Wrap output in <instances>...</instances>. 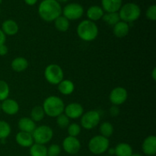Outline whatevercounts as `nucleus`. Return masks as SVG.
I'll list each match as a JSON object with an SVG mask.
<instances>
[{
	"instance_id": "c756f323",
	"label": "nucleus",
	"mask_w": 156,
	"mask_h": 156,
	"mask_svg": "<svg viewBox=\"0 0 156 156\" xmlns=\"http://www.w3.org/2000/svg\"><path fill=\"white\" fill-rule=\"evenodd\" d=\"M10 93V88L6 82L3 80H0V101H3L4 100L9 98Z\"/></svg>"
},
{
	"instance_id": "473e14b6",
	"label": "nucleus",
	"mask_w": 156,
	"mask_h": 156,
	"mask_svg": "<svg viewBox=\"0 0 156 156\" xmlns=\"http://www.w3.org/2000/svg\"><path fill=\"white\" fill-rule=\"evenodd\" d=\"M61 149L59 145L53 144L47 149V156H58L60 154Z\"/></svg>"
},
{
	"instance_id": "dca6fc26",
	"label": "nucleus",
	"mask_w": 156,
	"mask_h": 156,
	"mask_svg": "<svg viewBox=\"0 0 156 156\" xmlns=\"http://www.w3.org/2000/svg\"><path fill=\"white\" fill-rule=\"evenodd\" d=\"M101 6L107 13L118 12L122 6V0H101Z\"/></svg>"
},
{
	"instance_id": "c85d7f7f",
	"label": "nucleus",
	"mask_w": 156,
	"mask_h": 156,
	"mask_svg": "<svg viewBox=\"0 0 156 156\" xmlns=\"http://www.w3.org/2000/svg\"><path fill=\"white\" fill-rule=\"evenodd\" d=\"M12 132L11 126L5 120H0V140H5Z\"/></svg>"
},
{
	"instance_id": "bb28decb",
	"label": "nucleus",
	"mask_w": 156,
	"mask_h": 156,
	"mask_svg": "<svg viewBox=\"0 0 156 156\" xmlns=\"http://www.w3.org/2000/svg\"><path fill=\"white\" fill-rule=\"evenodd\" d=\"M99 131L102 136L108 139V137L111 136L114 133V126L109 122H104L101 124L100 127H99Z\"/></svg>"
},
{
	"instance_id": "a18cd8bd",
	"label": "nucleus",
	"mask_w": 156,
	"mask_h": 156,
	"mask_svg": "<svg viewBox=\"0 0 156 156\" xmlns=\"http://www.w3.org/2000/svg\"><path fill=\"white\" fill-rule=\"evenodd\" d=\"M0 15H1V9H0Z\"/></svg>"
},
{
	"instance_id": "f8f14e48",
	"label": "nucleus",
	"mask_w": 156,
	"mask_h": 156,
	"mask_svg": "<svg viewBox=\"0 0 156 156\" xmlns=\"http://www.w3.org/2000/svg\"><path fill=\"white\" fill-rule=\"evenodd\" d=\"M64 112L69 119H77L82 117L84 112V109L82 105L76 103V102H73L65 107Z\"/></svg>"
},
{
	"instance_id": "423d86ee",
	"label": "nucleus",
	"mask_w": 156,
	"mask_h": 156,
	"mask_svg": "<svg viewBox=\"0 0 156 156\" xmlns=\"http://www.w3.org/2000/svg\"><path fill=\"white\" fill-rule=\"evenodd\" d=\"M44 77L51 85H58L64 79L63 70L57 64H50L44 70Z\"/></svg>"
},
{
	"instance_id": "49530a36",
	"label": "nucleus",
	"mask_w": 156,
	"mask_h": 156,
	"mask_svg": "<svg viewBox=\"0 0 156 156\" xmlns=\"http://www.w3.org/2000/svg\"><path fill=\"white\" fill-rule=\"evenodd\" d=\"M106 156H110V155H106Z\"/></svg>"
},
{
	"instance_id": "37998d69",
	"label": "nucleus",
	"mask_w": 156,
	"mask_h": 156,
	"mask_svg": "<svg viewBox=\"0 0 156 156\" xmlns=\"http://www.w3.org/2000/svg\"><path fill=\"white\" fill-rule=\"evenodd\" d=\"M2 111V108H1V103H0V111Z\"/></svg>"
},
{
	"instance_id": "58836bf2",
	"label": "nucleus",
	"mask_w": 156,
	"mask_h": 156,
	"mask_svg": "<svg viewBox=\"0 0 156 156\" xmlns=\"http://www.w3.org/2000/svg\"><path fill=\"white\" fill-rule=\"evenodd\" d=\"M152 77L154 81L156 80V69L154 68L152 72Z\"/></svg>"
},
{
	"instance_id": "39448f33",
	"label": "nucleus",
	"mask_w": 156,
	"mask_h": 156,
	"mask_svg": "<svg viewBox=\"0 0 156 156\" xmlns=\"http://www.w3.org/2000/svg\"><path fill=\"white\" fill-rule=\"evenodd\" d=\"M110 142L106 137L98 135L92 137L88 143V149L94 155H101L105 153L109 149Z\"/></svg>"
},
{
	"instance_id": "9b49d317",
	"label": "nucleus",
	"mask_w": 156,
	"mask_h": 156,
	"mask_svg": "<svg viewBox=\"0 0 156 156\" xmlns=\"http://www.w3.org/2000/svg\"><path fill=\"white\" fill-rule=\"evenodd\" d=\"M62 148L66 153L76 155L81 149L80 141L76 137L67 136L62 142Z\"/></svg>"
},
{
	"instance_id": "79ce46f5",
	"label": "nucleus",
	"mask_w": 156,
	"mask_h": 156,
	"mask_svg": "<svg viewBox=\"0 0 156 156\" xmlns=\"http://www.w3.org/2000/svg\"><path fill=\"white\" fill-rule=\"evenodd\" d=\"M130 156H141V155H140V154H137V153H135V154H133V153L132 155H131Z\"/></svg>"
},
{
	"instance_id": "393cba45",
	"label": "nucleus",
	"mask_w": 156,
	"mask_h": 156,
	"mask_svg": "<svg viewBox=\"0 0 156 156\" xmlns=\"http://www.w3.org/2000/svg\"><path fill=\"white\" fill-rule=\"evenodd\" d=\"M30 156H47V149L44 145L34 143L30 147Z\"/></svg>"
},
{
	"instance_id": "a211bd4d",
	"label": "nucleus",
	"mask_w": 156,
	"mask_h": 156,
	"mask_svg": "<svg viewBox=\"0 0 156 156\" xmlns=\"http://www.w3.org/2000/svg\"><path fill=\"white\" fill-rule=\"evenodd\" d=\"M18 125L20 131L28 133H32L37 127L35 122L29 117H22L20 119Z\"/></svg>"
},
{
	"instance_id": "ddd939ff",
	"label": "nucleus",
	"mask_w": 156,
	"mask_h": 156,
	"mask_svg": "<svg viewBox=\"0 0 156 156\" xmlns=\"http://www.w3.org/2000/svg\"><path fill=\"white\" fill-rule=\"evenodd\" d=\"M2 111L8 115H15L19 111V105L16 101L7 98L2 101Z\"/></svg>"
},
{
	"instance_id": "7ed1b4c3",
	"label": "nucleus",
	"mask_w": 156,
	"mask_h": 156,
	"mask_svg": "<svg viewBox=\"0 0 156 156\" xmlns=\"http://www.w3.org/2000/svg\"><path fill=\"white\" fill-rule=\"evenodd\" d=\"M78 36L84 41H92L98 35V27L97 24L90 20L81 21L77 27Z\"/></svg>"
},
{
	"instance_id": "c03bdc74",
	"label": "nucleus",
	"mask_w": 156,
	"mask_h": 156,
	"mask_svg": "<svg viewBox=\"0 0 156 156\" xmlns=\"http://www.w3.org/2000/svg\"><path fill=\"white\" fill-rule=\"evenodd\" d=\"M2 0H0V3H2Z\"/></svg>"
},
{
	"instance_id": "20e7f679",
	"label": "nucleus",
	"mask_w": 156,
	"mask_h": 156,
	"mask_svg": "<svg viewBox=\"0 0 156 156\" xmlns=\"http://www.w3.org/2000/svg\"><path fill=\"white\" fill-rule=\"evenodd\" d=\"M118 14L121 21L131 23L136 21L140 18L141 15V9L136 3L128 2L121 6Z\"/></svg>"
},
{
	"instance_id": "cd10ccee",
	"label": "nucleus",
	"mask_w": 156,
	"mask_h": 156,
	"mask_svg": "<svg viewBox=\"0 0 156 156\" xmlns=\"http://www.w3.org/2000/svg\"><path fill=\"white\" fill-rule=\"evenodd\" d=\"M45 116L44 109L41 106H36L31 110L30 112V119L34 122H39L44 119Z\"/></svg>"
},
{
	"instance_id": "4c0bfd02",
	"label": "nucleus",
	"mask_w": 156,
	"mask_h": 156,
	"mask_svg": "<svg viewBox=\"0 0 156 156\" xmlns=\"http://www.w3.org/2000/svg\"><path fill=\"white\" fill-rule=\"evenodd\" d=\"M24 2H25V4H27V5L32 6L34 5L37 2L38 0H24Z\"/></svg>"
},
{
	"instance_id": "a19ab883",
	"label": "nucleus",
	"mask_w": 156,
	"mask_h": 156,
	"mask_svg": "<svg viewBox=\"0 0 156 156\" xmlns=\"http://www.w3.org/2000/svg\"><path fill=\"white\" fill-rule=\"evenodd\" d=\"M56 1H57L58 2H67L68 0H56Z\"/></svg>"
},
{
	"instance_id": "ea45409f",
	"label": "nucleus",
	"mask_w": 156,
	"mask_h": 156,
	"mask_svg": "<svg viewBox=\"0 0 156 156\" xmlns=\"http://www.w3.org/2000/svg\"><path fill=\"white\" fill-rule=\"evenodd\" d=\"M108 152H109L110 155H114V149H108Z\"/></svg>"
},
{
	"instance_id": "f3484780",
	"label": "nucleus",
	"mask_w": 156,
	"mask_h": 156,
	"mask_svg": "<svg viewBox=\"0 0 156 156\" xmlns=\"http://www.w3.org/2000/svg\"><path fill=\"white\" fill-rule=\"evenodd\" d=\"M1 29L5 35L13 36L18 33L19 28L16 21L12 19H8L3 21Z\"/></svg>"
},
{
	"instance_id": "a878e982",
	"label": "nucleus",
	"mask_w": 156,
	"mask_h": 156,
	"mask_svg": "<svg viewBox=\"0 0 156 156\" xmlns=\"http://www.w3.org/2000/svg\"><path fill=\"white\" fill-rule=\"evenodd\" d=\"M102 19L106 24L111 26H114L120 21L118 12H109V13L104 14Z\"/></svg>"
},
{
	"instance_id": "6e6552de",
	"label": "nucleus",
	"mask_w": 156,
	"mask_h": 156,
	"mask_svg": "<svg viewBox=\"0 0 156 156\" xmlns=\"http://www.w3.org/2000/svg\"><path fill=\"white\" fill-rule=\"evenodd\" d=\"M62 14L69 21H75L82 18L84 14V8L79 3H69L62 9Z\"/></svg>"
},
{
	"instance_id": "0eeeda50",
	"label": "nucleus",
	"mask_w": 156,
	"mask_h": 156,
	"mask_svg": "<svg viewBox=\"0 0 156 156\" xmlns=\"http://www.w3.org/2000/svg\"><path fill=\"white\" fill-rule=\"evenodd\" d=\"M34 142L38 144L45 145L52 140L53 136V131L47 125H41L35 128L32 133Z\"/></svg>"
},
{
	"instance_id": "b1692460",
	"label": "nucleus",
	"mask_w": 156,
	"mask_h": 156,
	"mask_svg": "<svg viewBox=\"0 0 156 156\" xmlns=\"http://www.w3.org/2000/svg\"><path fill=\"white\" fill-rule=\"evenodd\" d=\"M55 27L60 32H66L69 28V21L63 15H60L54 21Z\"/></svg>"
},
{
	"instance_id": "e433bc0d",
	"label": "nucleus",
	"mask_w": 156,
	"mask_h": 156,
	"mask_svg": "<svg viewBox=\"0 0 156 156\" xmlns=\"http://www.w3.org/2000/svg\"><path fill=\"white\" fill-rule=\"evenodd\" d=\"M6 41V35L5 34L4 32L2 30V29L0 28V45H2L5 44Z\"/></svg>"
},
{
	"instance_id": "412c9836",
	"label": "nucleus",
	"mask_w": 156,
	"mask_h": 156,
	"mask_svg": "<svg viewBox=\"0 0 156 156\" xmlns=\"http://www.w3.org/2000/svg\"><path fill=\"white\" fill-rule=\"evenodd\" d=\"M58 90L63 95H69L74 91L75 85L71 80L63 79L58 84Z\"/></svg>"
},
{
	"instance_id": "1a4fd4ad",
	"label": "nucleus",
	"mask_w": 156,
	"mask_h": 156,
	"mask_svg": "<svg viewBox=\"0 0 156 156\" xmlns=\"http://www.w3.org/2000/svg\"><path fill=\"white\" fill-rule=\"evenodd\" d=\"M101 115L97 111H89L82 114L81 125L85 129H92L99 124Z\"/></svg>"
},
{
	"instance_id": "5701e85b",
	"label": "nucleus",
	"mask_w": 156,
	"mask_h": 156,
	"mask_svg": "<svg viewBox=\"0 0 156 156\" xmlns=\"http://www.w3.org/2000/svg\"><path fill=\"white\" fill-rule=\"evenodd\" d=\"M114 154L117 156H130L133 154V149L128 143H119L114 149Z\"/></svg>"
},
{
	"instance_id": "72a5a7b5",
	"label": "nucleus",
	"mask_w": 156,
	"mask_h": 156,
	"mask_svg": "<svg viewBox=\"0 0 156 156\" xmlns=\"http://www.w3.org/2000/svg\"><path fill=\"white\" fill-rule=\"evenodd\" d=\"M146 18L151 21H155L156 20V5H152L149 6L147 9L146 12Z\"/></svg>"
},
{
	"instance_id": "7c9ffc66",
	"label": "nucleus",
	"mask_w": 156,
	"mask_h": 156,
	"mask_svg": "<svg viewBox=\"0 0 156 156\" xmlns=\"http://www.w3.org/2000/svg\"><path fill=\"white\" fill-rule=\"evenodd\" d=\"M67 131L69 136L76 137L80 134L81 133V126L76 123H71L67 127Z\"/></svg>"
},
{
	"instance_id": "f257e3e1",
	"label": "nucleus",
	"mask_w": 156,
	"mask_h": 156,
	"mask_svg": "<svg viewBox=\"0 0 156 156\" xmlns=\"http://www.w3.org/2000/svg\"><path fill=\"white\" fill-rule=\"evenodd\" d=\"M62 9L60 3L56 0H43L38 6V14L41 19L51 22L62 15Z\"/></svg>"
},
{
	"instance_id": "9d476101",
	"label": "nucleus",
	"mask_w": 156,
	"mask_h": 156,
	"mask_svg": "<svg viewBox=\"0 0 156 156\" xmlns=\"http://www.w3.org/2000/svg\"><path fill=\"white\" fill-rule=\"evenodd\" d=\"M128 97L127 91L123 87H117L110 93L109 99L113 105L119 106L125 103Z\"/></svg>"
},
{
	"instance_id": "f704fd0d",
	"label": "nucleus",
	"mask_w": 156,
	"mask_h": 156,
	"mask_svg": "<svg viewBox=\"0 0 156 156\" xmlns=\"http://www.w3.org/2000/svg\"><path fill=\"white\" fill-rule=\"evenodd\" d=\"M119 113H120V110H119V108L116 105H113L111 108V109H110V114H111L112 117H117L119 114Z\"/></svg>"
},
{
	"instance_id": "2eb2a0df",
	"label": "nucleus",
	"mask_w": 156,
	"mask_h": 156,
	"mask_svg": "<svg viewBox=\"0 0 156 156\" xmlns=\"http://www.w3.org/2000/svg\"><path fill=\"white\" fill-rule=\"evenodd\" d=\"M15 140L20 146L24 148L30 147L34 143L32 133H28L22 132V131H20L17 133Z\"/></svg>"
},
{
	"instance_id": "aec40b11",
	"label": "nucleus",
	"mask_w": 156,
	"mask_h": 156,
	"mask_svg": "<svg viewBox=\"0 0 156 156\" xmlns=\"http://www.w3.org/2000/svg\"><path fill=\"white\" fill-rule=\"evenodd\" d=\"M104 10L99 5H92L89 7L87 10L86 15L88 20L91 21H96L101 19L104 15Z\"/></svg>"
},
{
	"instance_id": "c9c22d12",
	"label": "nucleus",
	"mask_w": 156,
	"mask_h": 156,
	"mask_svg": "<svg viewBox=\"0 0 156 156\" xmlns=\"http://www.w3.org/2000/svg\"><path fill=\"white\" fill-rule=\"evenodd\" d=\"M9 52V48L5 44L0 45V56H5Z\"/></svg>"
},
{
	"instance_id": "4468645a",
	"label": "nucleus",
	"mask_w": 156,
	"mask_h": 156,
	"mask_svg": "<svg viewBox=\"0 0 156 156\" xmlns=\"http://www.w3.org/2000/svg\"><path fill=\"white\" fill-rule=\"evenodd\" d=\"M143 152L147 155H155L156 153V137L149 136L146 137L142 145Z\"/></svg>"
},
{
	"instance_id": "2f4dec72",
	"label": "nucleus",
	"mask_w": 156,
	"mask_h": 156,
	"mask_svg": "<svg viewBox=\"0 0 156 156\" xmlns=\"http://www.w3.org/2000/svg\"><path fill=\"white\" fill-rule=\"evenodd\" d=\"M56 123L61 129L68 127L69 123V118L65 114H62L56 117Z\"/></svg>"
},
{
	"instance_id": "4be33fe9",
	"label": "nucleus",
	"mask_w": 156,
	"mask_h": 156,
	"mask_svg": "<svg viewBox=\"0 0 156 156\" xmlns=\"http://www.w3.org/2000/svg\"><path fill=\"white\" fill-rule=\"evenodd\" d=\"M12 69L17 73H21L24 71L28 66V62L24 57H17L12 60L11 64Z\"/></svg>"
},
{
	"instance_id": "6ab92c4d",
	"label": "nucleus",
	"mask_w": 156,
	"mask_h": 156,
	"mask_svg": "<svg viewBox=\"0 0 156 156\" xmlns=\"http://www.w3.org/2000/svg\"><path fill=\"white\" fill-rule=\"evenodd\" d=\"M129 31V26L128 23L123 21H120L114 26L113 33L117 37L123 38L127 36Z\"/></svg>"
},
{
	"instance_id": "f03ea898",
	"label": "nucleus",
	"mask_w": 156,
	"mask_h": 156,
	"mask_svg": "<svg viewBox=\"0 0 156 156\" xmlns=\"http://www.w3.org/2000/svg\"><path fill=\"white\" fill-rule=\"evenodd\" d=\"M42 108L45 115L50 117H57L59 115L63 114L65 105L60 98L52 95L49 96L44 100Z\"/></svg>"
}]
</instances>
